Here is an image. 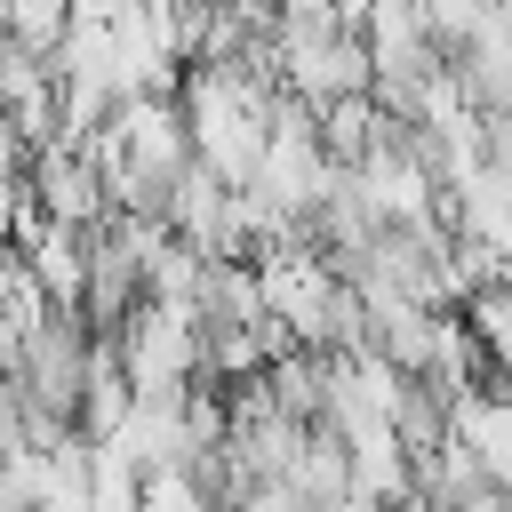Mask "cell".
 <instances>
[{"mask_svg": "<svg viewBox=\"0 0 512 512\" xmlns=\"http://www.w3.org/2000/svg\"><path fill=\"white\" fill-rule=\"evenodd\" d=\"M24 192H32V208H40L48 224H72V232H96V224L112 216L88 144H40L32 168H24Z\"/></svg>", "mask_w": 512, "mask_h": 512, "instance_id": "cell-1", "label": "cell"}, {"mask_svg": "<svg viewBox=\"0 0 512 512\" xmlns=\"http://www.w3.org/2000/svg\"><path fill=\"white\" fill-rule=\"evenodd\" d=\"M480 168L512 176V112H480Z\"/></svg>", "mask_w": 512, "mask_h": 512, "instance_id": "cell-2", "label": "cell"}]
</instances>
